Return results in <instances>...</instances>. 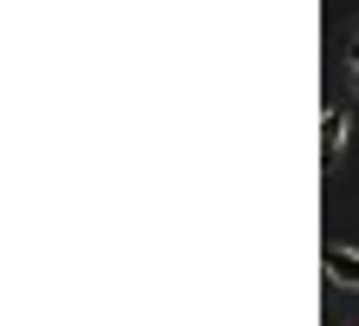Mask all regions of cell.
<instances>
[{"mask_svg":"<svg viewBox=\"0 0 359 326\" xmlns=\"http://www.w3.org/2000/svg\"><path fill=\"white\" fill-rule=\"evenodd\" d=\"M320 268H327L333 287H353V294H359V254H353L346 242H327V248H320Z\"/></svg>","mask_w":359,"mask_h":326,"instance_id":"1","label":"cell"},{"mask_svg":"<svg viewBox=\"0 0 359 326\" xmlns=\"http://www.w3.org/2000/svg\"><path fill=\"white\" fill-rule=\"evenodd\" d=\"M340 144H346V104H327V118H320V163L340 157Z\"/></svg>","mask_w":359,"mask_h":326,"instance_id":"2","label":"cell"},{"mask_svg":"<svg viewBox=\"0 0 359 326\" xmlns=\"http://www.w3.org/2000/svg\"><path fill=\"white\" fill-rule=\"evenodd\" d=\"M346 65H353V72H359V33L346 39Z\"/></svg>","mask_w":359,"mask_h":326,"instance_id":"3","label":"cell"},{"mask_svg":"<svg viewBox=\"0 0 359 326\" xmlns=\"http://www.w3.org/2000/svg\"><path fill=\"white\" fill-rule=\"evenodd\" d=\"M353 85H359V72H353Z\"/></svg>","mask_w":359,"mask_h":326,"instance_id":"4","label":"cell"}]
</instances>
